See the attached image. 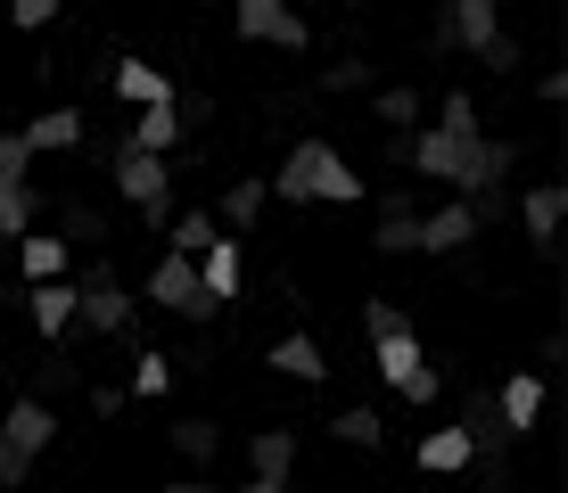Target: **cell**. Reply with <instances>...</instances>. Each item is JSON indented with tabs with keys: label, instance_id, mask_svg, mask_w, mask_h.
<instances>
[{
	"label": "cell",
	"instance_id": "cell-12",
	"mask_svg": "<svg viewBox=\"0 0 568 493\" xmlns=\"http://www.w3.org/2000/svg\"><path fill=\"white\" fill-rule=\"evenodd\" d=\"M495 411H503V428H511V444H519L527 428L544 420V370H511V379L495 387Z\"/></svg>",
	"mask_w": 568,
	"mask_h": 493
},
{
	"label": "cell",
	"instance_id": "cell-23",
	"mask_svg": "<svg viewBox=\"0 0 568 493\" xmlns=\"http://www.w3.org/2000/svg\"><path fill=\"white\" fill-rule=\"evenodd\" d=\"M199 288L214 296V305H231V296H240V239H231V230L199 255Z\"/></svg>",
	"mask_w": 568,
	"mask_h": 493
},
{
	"label": "cell",
	"instance_id": "cell-15",
	"mask_svg": "<svg viewBox=\"0 0 568 493\" xmlns=\"http://www.w3.org/2000/svg\"><path fill=\"white\" fill-rule=\"evenodd\" d=\"M91 141V124H83V107H42L26 124V148L33 156H67V148H83Z\"/></svg>",
	"mask_w": 568,
	"mask_h": 493
},
{
	"label": "cell",
	"instance_id": "cell-36",
	"mask_svg": "<svg viewBox=\"0 0 568 493\" xmlns=\"http://www.w3.org/2000/svg\"><path fill=\"white\" fill-rule=\"evenodd\" d=\"M50 17H58V0H9V25L17 33H50Z\"/></svg>",
	"mask_w": 568,
	"mask_h": 493
},
{
	"label": "cell",
	"instance_id": "cell-11",
	"mask_svg": "<svg viewBox=\"0 0 568 493\" xmlns=\"http://www.w3.org/2000/svg\"><path fill=\"white\" fill-rule=\"evenodd\" d=\"M560 214H568V189L560 182H536V189L519 197V223H527V247H536V255L560 247Z\"/></svg>",
	"mask_w": 568,
	"mask_h": 493
},
{
	"label": "cell",
	"instance_id": "cell-22",
	"mask_svg": "<svg viewBox=\"0 0 568 493\" xmlns=\"http://www.w3.org/2000/svg\"><path fill=\"white\" fill-rule=\"evenodd\" d=\"M329 436H338L346 452H379L387 420H379V403H346V411H329Z\"/></svg>",
	"mask_w": 568,
	"mask_h": 493
},
{
	"label": "cell",
	"instance_id": "cell-29",
	"mask_svg": "<svg viewBox=\"0 0 568 493\" xmlns=\"http://www.w3.org/2000/svg\"><path fill=\"white\" fill-rule=\"evenodd\" d=\"M33 223H42V189H33V182H17V189H0V239H26V230Z\"/></svg>",
	"mask_w": 568,
	"mask_h": 493
},
{
	"label": "cell",
	"instance_id": "cell-24",
	"mask_svg": "<svg viewBox=\"0 0 568 493\" xmlns=\"http://www.w3.org/2000/svg\"><path fill=\"white\" fill-rule=\"evenodd\" d=\"M420 362H428V353H420V338H413V329H396V338H371V370H379L387 387H404Z\"/></svg>",
	"mask_w": 568,
	"mask_h": 493
},
{
	"label": "cell",
	"instance_id": "cell-39",
	"mask_svg": "<svg viewBox=\"0 0 568 493\" xmlns=\"http://www.w3.org/2000/svg\"><path fill=\"white\" fill-rule=\"evenodd\" d=\"M124 403H132V394L115 387V379H100V387H91V411H100V420H115V411H124Z\"/></svg>",
	"mask_w": 568,
	"mask_h": 493
},
{
	"label": "cell",
	"instance_id": "cell-31",
	"mask_svg": "<svg viewBox=\"0 0 568 493\" xmlns=\"http://www.w3.org/2000/svg\"><path fill=\"white\" fill-rule=\"evenodd\" d=\"M173 387V353H156V346H132V379H124V394H165Z\"/></svg>",
	"mask_w": 568,
	"mask_h": 493
},
{
	"label": "cell",
	"instance_id": "cell-4",
	"mask_svg": "<svg viewBox=\"0 0 568 493\" xmlns=\"http://www.w3.org/2000/svg\"><path fill=\"white\" fill-rule=\"evenodd\" d=\"M58 436V403H42V394H17L9 420H0V485H26L33 461L50 452Z\"/></svg>",
	"mask_w": 568,
	"mask_h": 493
},
{
	"label": "cell",
	"instance_id": "cell-2",
	"mask_svg": "<svg viewBox=\"0 0 568 493\" xmlns=\"http://www.w3.org/2000/svg\"><path fill=\"white\" fill-rule=\"evenodd\" d=\"M108 173H115V189L141 206V223L149 230H165L173 223V156H141L124 141V132H108Z\"/></svg>",
	"mask_w": 568,
	"mask_h": 493
},
{
	"label": "cell",
	"instance_id": "cell-3",
	"mask_svg": "<svg viewBox=\"0 0 568 493\" xmlns=\"http://www.w3.org/2000/svg\"><path fill=\"white\" fill-rule=\"evenodd\" d=\"M132 321H141V312H132V288L115 280V264H100V255H91V264L74 271V329H91V338H124V346H132Z\"/></svg>",
	"mask_w": 568,
	"mask_h": 493
},
{
	"label": "cell",
	"instance_id": "cell-34",
	"mask_svg": "<svg viewBox=\"0 0 568 493\" xmlns=\"http://www.w3.org/2000/svg\"><path fill=\"white\" fill-rule=\"evenodd\" d=\"M17 182H33V148H26V132H0V189H17Z\"/></svg>",
	"mask_w": 568,
	"mask_h": 493
},
{
	"label": "cell",
	"instance_id": "cell-19",
	"mask_svg": "<svg viewBox=\"0 0 568 493\" xmlns=\"http://www.w3.org/2000/svg\"><path fill=\"white\" fill-rule=\"evenodd\" d=\"M264 206H272V189H264V173H240V182H231L223 197H214V206H206V214H214V223H223V230H231V239H240V230H247V223H256V214H264Z\"/></svg>",
	"mask_w": 568,
	"mask_h": 493
},
{
	"label": "cell",
	"instance_id": "cell-30",
	"mask_svg": "<svg viewBox=\"0 0 568 493\" xmlns=\"http://www.w3.org/2000/svg\"><path fill=\"white\" fill-rule=\"evenodd\" d=\"M165 230H173V255H190V264H199V255H206L214 239H223V223H214V214H206V206H190V214H173V223H165Z\"/></svg>",
	"mask_w": 568,
	"mask_h": 493
},
{
	"label": "cell",
	"instance_id": "cell-7",
	"mask_svg": "<svg viewBox=\"0 0 568 493\" xmlns=\"http://www.w3.org/2000/svg\"><path fill=\"white\" fill-rule=\"evenodd\" d=\"M478 141H486V132H478ZM478 141H454V132L420 124V132H413V165H404V173H413V182H445V189H462L469 148H478Z\"/></svg>",
	"mask_w": 568,
	"mask_h": 493
},
{
	"label": "cell",
	"instance_id": "cell-5",
	"mask_svg": "<svg viewBox=\"0 0 568 493\" xmlns=\"http://www.w3.org/2000/svg\"><path fill=\"white\" fill-rule=\"evenodd\" d=\"M141 296H149L156 312H173V321H190V329H206L214 312H223V305L199 288V264H190V255H156V271H149Z\"/></svg>",
	"mask_w": 568,
	"mask_h": 493
},
{
	"label": "cell",
	"instance_id": "cell-18",
	"mask_svg": "<svg viewBox=\"0 0 568 493\" xmlns=\"http://www.w3.org/2000/svg\"><path fill=\"white\" fill-rule=\"evenodd\" d=\"M58 239H67V255H100L108 247V214L91 206V197H58Z\"/></svg>",
	"mask_w": 568,
	"mask_h": 493
},
{
	"label": "cell",
	"instance_id": "cell-27",
	"mask_svg": "<svg viewBox=\"0 0 568 493\" xmlns=\"http://www.w3.org/2000/svg\"><path fill=\"white\" fill-rule=\"evenodd\" d=\"M371 115H379L387 132H420V91L413 83H379L371 91Z\"/></svg>",
	"mask_w": 568,
	"mask_h": 493
},
{
	"label": "cell",
	"instance_id": "cell-37",
	"mask_svg": "<svg viewBox=\"0 0 568 493\" xmlns=\"http://www.w3.org/2000/svg\"><path fill=\"white\" fill-rule=\"evenodd\" d=\"M478 66H486V74H519V66H527V50H519V33H503V42H495V50H478Z\"/></svg>",
	"mask_w": 568,
	"mask_h": 493
},
{
	"label": "cell",
	"instance_id": "cell-8",
	"mask_svg": "<svg viewBox=\"0 0 568 493\" xmlns=\"http://www.w3.org/2000/svg\"><path fill=\"white\" fill-rule=\"evenodd\" d=\"M240 42H264V50H313V25L288 0H240Z\"/></svg>",
	"mask_w": 568,
	"mask_h": 493
},
{
	"label": "cell",
	"instance_id": "cell-40",
	"mask_svg": "<svg viewBox=\"0 0 568 493\" xmlns=\"http://www.w3.org/2000/svg\"><path fill=\"white\" fill-rule=\"evenodd\" d=\"M379 165H396V173L413 165V132H387V141H379Z\"/></svg>",
	"mask_w": 568,
	"mask_h": 493
},
{
	"label": "cell",
	"instance_id": "cell-43",
	"mask_svg": "<svg viewBox=\"0 0 568 493\" xmlns=\"http://www.w3.org/2000/svg\"><path fill=\"white\" fill-rule=\"evenodd\" d=\"M165 493H214V485L206 477H182V485H165Z\"/></svg>",
	"mask_w": 568,
	"mask_h": 493
},
{
	"label": "cell",
	"instance_id": "cell-6",
	"mask_svg": "<svg viewBox=\"0 0 568 493\" xmlns=\"http://www.w3.org/2000/svg\"><path fill=\"white\" fill-rule=\"evenodd\" d=\"M503 42V9H486V0H454V9H445L437 17V25H428V50H469V58H478V50H495Z\"/></svg>",
	"mask_w": 568,
	"mask_h": 493
},
{
	"label": "cell",
	"instance_id": "cell-1",
	"mask_svg": "<svg viewBox=\"0 0 568 493\" xmlns=\"http://www.w3.org/2000/svg\"><path fill=\"white\" fill-rule=\"evenodd\" d=\"M264 189L288 197V206H305V197H322V206H355V197H363V173L346 165L329 141H297L281 173H264Z\"/></svg>",
	"mask_w": 568,
	"mask_h": 493
},
{
	"label": "cell",
	"instance_id": "cell-38",
	"mask_svg": "<svg viewBox=\"0 0 568 493\" xmlns=\"http://www.w3.org/2000/svg\"><path fill=\"white\" fill-rule=\"evenodd\" d=\"M396 394H404V403H437V362H420V370H413V379H404Z\"/></svg>",
	"mask_w": 568,
	"mask_h": 493
},
{
	"label": "cell",
	"instance_id": "cell-44",
	"mask_svg": "<svg viewBox=\"0 0 568 493\" xmlns=\"http://www.w3.org/2000/svg\"><path fill=\"white\" fill-rule=\"evenodd\" d=\"M9 255H17V247H9V239H0V288H9Z\"/></svg>",
	"mask_w": 568,
	"mask_h": 493
},
{
	"label": "cell",
	"instance_id": "cell-32",
	"mask_svg": "<svg viewBox=\"0 0 568 493\" xmlns=\"http://www.w3.org/2000/svg\"><path fill=\"white\" fill-rule=\"evenodd\" d=\"M437 132L478 141V91H437Z\"/></svg>",
	"mask_w": 568,
	"mask_h": 493
},
{
	"label": "cell",
	"instance_id": "cell-45",
	"mask_svg": "<svg viewBox=\"0 0 568 493\" xmlns=\"http://www.w3.org/2000/svg\"><path fill=\"white\" fill-rule=\"evenodd\" d=\"M240 493H281V485H264V477H247V485H240Z\"/></svg>",
	"mask_w": 568,
	"mask_h": 493
},
{
	"label": "cell",
	"instance_id": "cell-33",
	"mask_svg": "<svg viewBox=\"0 0 568 493\" xmlns=\"http://www.w3.org/2000/svg\"><path fill=\"white\" fill-rule=\"evenodd\" d=\"M322 91H329V99L371 91V58H329V66H322Z\"/></svg>",
	"mask_w": 568,
	"mask_h": 493
},
{
	"label": "cell",
	"instance_id": "cell-13",
	"mask_svg": "<svg viewBox=\"0 0 568 493\" xmlns=\"http://www.w3.org/2000/svg\"><path fill=\"white\" fill-rule=\"evenodd\" d=\"M9 271H26V288H33V280H67L74 255H67V239H58V230H26V239H17V255H9Z\"/></svg>",
	"mask_w": 568,
	"mask_h": 493
},
{
	"label": "cell",
	"instance_id": "cell-10",
	"mask_svg": "<svg viewBox=\"0 0 568 493\" xmlns=\"http://www.w3.org/2000/svg\"><path fill=\"white\" fill-rule=\"evenodd\" d=\"M26 321H33V338H74V280H33L26 288Z\"/></svg>",
	"mask_w": 568,
	"mask_h": 493
},
{
	"label": "cell",
	"instance_id": "cell-26",
	"mask_svg": "<svg viewBox=\"0 0 568 493\" xmlns=\"http://www.w3.org/2000/svg\"><path fill=\"white\" fill-rule=\"evenodd\" d=\"M74 387H83V362H74V346H50L26 394H42V403H58V394H74Z\"/></svg>",
	"mask_w": 568,
	"mask_h": 493
},
{
	"label": "cell",
	"instance_id": "cell-14",
	"mask_svg": "<svg viewBox=\"0 0 568 493\" xmlns=\"http://www.w3.org/2000/svg\"><path fill=\"white\" fill-rule=\"evenodd\" d=\"M264 362L281 370V379H297V387H322V379H329V353H322V338H313V329H288Z\"/></svg>",
	"mask_w": 568,
	"mask_h": 493
},
{
	"label": "cell",
	"instance_id": "cell-21",
	"mask_svg": "<svg viewBox=\"0 0 568 493\" xmlns=\"http://www.w3.org/2000/svg\"><path fill=\"white\" fill-rule=\"evenodd\" d=\"M165 436H173V452H182L190 469H206L214 452H223V420H206V411H182V420H173Z\"/></svg>",
	"mask_w": 568,
	"mask_h": 493
},
{
	"label": "cell",
	"instance_id": "cell-9",
	"mask_svg": "<svg viewBox=\"0 0 568 493\" xmlns=\"http://www.w3.org/2000/svg\"><path fill=\"white\" fill-rule=\"evenodd\" d=\"M469 239H478V223H469V206L454 197V206H437V214H420V230H413V255H469Z\"/></svg>",
	"mask_w": 568,
	"mask_h": 493
},
{
	"label": "cell",
	"instance_id": "cell-17",
	"mask_svg": "<svg viewBox=\"0 0 568 493\" xmlns=\"http://www.w3.org/2000/svg\"><path fill=\"white\" fill-rule=\"evenodd\" d=\"M413 230H420L413 189H379V230H371V247L379 255H413Z\"/></svg>",
	"mask_w": 568,
	"mask_h": 493
},
{
	"label": "cell",
	"instance_id": "cell-28",
	"mask_svg": "<svg viewBox=\"0 0 568 493\" xmlns=\"http://www.w3.org/2000/svg\"><path fill=\"white\" fill-rule=\"evenodd\" d=\"M420 469H428V477L469 469V436H462V428H428V436H420Z\"/></svg>",
	"mask_w": 568,
	"mask_h": 493
},
{
	"label": "cell",
	"instance_id": "cell-47",
	"mask_svg": "<svg viewBox=\"0 0 568 493\" xmlns=\"http://www.w3.org/2000/svg\"><path fill=\"white\" fill-rule=\"evenodd\" d=\"M338 9H363V0H338Z\"/></svg>",
	"mask_w": 568,
	"mask_h": 493
},
{
	"label": "cell",
	"instance_id": "cell-46",
	"mask_svg": "<svg viewBox=\"0 0 568 493\" xmlns=\"http://www.w3.org/2000/svg\"><path fill=\"white\" fill-rule=\"evenodd\" d=\"M486 9H511V0H486Z\"/></svg>",
	"mask_w": 568,
	"mask_h": 493
},
{
	"label": "cell",
	"instance_id": "cell-25",
	"mask_svg": "<svg viewBox=\"0 0 568 493\" xmlns=\"http://www.w3.org/2000/svg\"><path fill=\"white\" fill-rule=\"evenodd\" d=\"M141 156H173V141H182V115H173V99H156V107H141V124L124 132Z\"/></svg>",
	"mask_w": 568,
	"mask_h": 493
},
{
	"label": "cell",
	"instance_id": "cell-35",
	"mask_svg": "<svg viewBox=\"0 0 568 493\" xmlns=\"http://www.w3.org/2000/svg\"><path fill=\"white\" fill-rule=\"evenodd\" d=\"M396 329H413V312L387 305V296H371V305H363V338H396Z\"/></svg>",
	"mask_w": 568,
	"mask_h": 493
},
{
	"label": "cell",
	"instance_id": "cell-49",
	"mask_svg": "<svg viewBox=\"0 0 568 493\" xmlns=\"http://www.w3.org/2000/svg\"><path fill=\"white\" fill-rule=\"evenodd\" d=\"M281 493H297V485H281Z\"/></svg>",
	"mask_w": 568,
	"mask_h": 493
},
{
	"label": "cell",
	"instance_id": "cell-16",
	"mask_svg": "<svg viewBox=\"0 0 568 493\" xmlns=\"http://www.w3.org/2000/svg\"><path fill=\"white\" fill-rule=\"evenodd\" d=\"M288 469H297V428H256L247 436V477L288 485Z\"/></svg>",
	"mask_w": 568,
	"mask_h": 493
},
{
	"label": "cell",
	"instance_id": "cell-42",
	"mask_svg": "<svg viewBox=\"0 0 568 493\" xmlns=\"http://www.w3.org/2000/svg\"><path fill=\"white\" fill-rule=\"evenodd\" d=\"M536 99H544V107H552V99H568V74H560V66H544V74H536Z\"/></svg>",
	"mask_w": 568,
	"mask_h": 493
},
{
	"label": "cell",
	"instance_id": "cell-48",
	"mask_svg": "<svg viewBox=\"0 0 568 493\" xmlns=\"http://www.w3.org/2000/svg\"><path fill=\"white\" fill-rule=\"evenodd\" d=\"M199 9H214V0H199Z\"/></svg>",
	"mask_w": 568,
	"mask_h": 493
},
{
	"label": "cell",
	"instance_id": "cell-41",
	"mask_svg": "<svg viewBox=\"0 0 568 493\" xmlns=\"http://www.w3.org/2000/svg\"><path fill=\"white\" fill-rule=\"evenodd\" d=\"M536 362H544V370L568 362V338H560V329H544V338H536Z\"/></svg>",
	"mask_w": 568,
	"mask_h": 493
},
{
	"label": "cell",
	"instance_id": "cell-20",
	"mask_svg": "<svg viewBox=\"0 0 568 493\" xmlns=\"http://www.w3.org/2000/svg\"><path fill=\"white\" fill-rule=\"evenodd\" d=\"M108 91L132 99V107H156V99H173V83L149 66V58H115V66H108Z\"/></svg>",
	"mask_w": 568,
	"mask_h": 493
}]
</instances>
